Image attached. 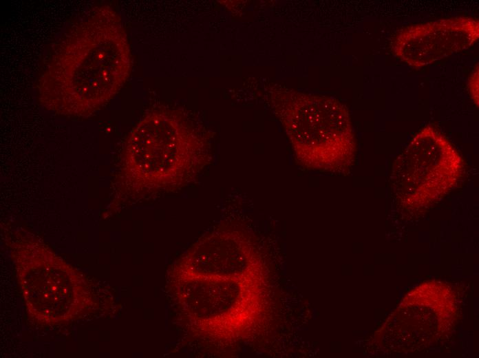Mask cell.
I'll return each instance as SVG.
<instances>
[{
    "label": "cell",
    "instance_id": "3957f363",
    "mask_svg": "<svg viewBox=\"0 0 479 358\" xmlns=\"http://www.w3.org/2000/svg\"><path fill=\"white\" fill-rule=\"evenodd\" d=\"M469 90L474 98V101L478 103V68L473 73L471 79L469 81Z\"/></svg>",
    "mask_w": 479,
    "mask_h": 358
},
{
    "label": "cell",
    "instance_id": "6da1fadb",
    "mask_svg": "<svg viewBox=\"0 0 479 358\" xmlns=\"http://www.w3.org/2000/svg\"><path fill=\"white\" fill-rule=\"evenodd\" d=\"M397 163L399 190L436 196L453 185L460 173L461 158L437 129L426 127L417 133Z\"/></svg>",
    "mask_w": 479,
    "mask_h": 358
},
{
    "label": "cell",
    "instance_id": "7a4b0ae2",
    "mask_svg": "<svg viewBox=\"0 0 479 358\" xmlns=\"http://www.w3.org/2000/svg\"><path fill=\"white\" fill-rule=\"evenodd\" d=\"M478 21L469 17L413 25L394 39L392 50L412 66H423L470 47L478 38Z\"/></svg>",
    "mask_w": 479,
    "mask_h": 358
}]
</instances>
